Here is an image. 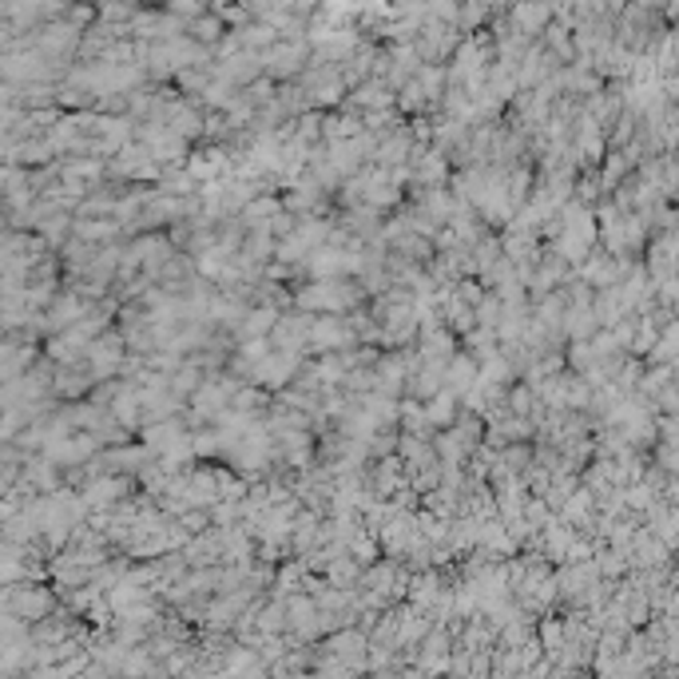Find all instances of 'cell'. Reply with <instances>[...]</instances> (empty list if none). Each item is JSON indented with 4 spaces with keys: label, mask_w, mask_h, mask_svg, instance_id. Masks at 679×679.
Segmentation results:
<instances>
[{
    "label": "cell",
    "mask_w": 679,
    "mask_h": 679,
    "mask_svg": "<svg viewBox=\"0 0 679 679\" xmlns=\"http://www.w3.org/2000/svg\"><path fill=\"white\" fill-rule=\"evenodd\" d=\"M9 612H12V616H24L29 624H41V620L56 616V612H53V596L44 592V588H32V585H24V588L12 585L9 588Z\"/></svg>",
    "instance_id": "6da1fadb"
}]
</instances>
